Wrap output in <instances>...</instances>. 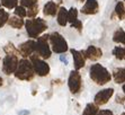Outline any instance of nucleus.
<instances>
[{"instance_id":"obj_10","label":"nucleus","mask_w":125,"mask_h":115,"mask_svg":"<svg viewBox=\"0 0 125 115\" xmlns=\"http://www.w3.org/2000/svg\"><path fill=\"white\" fill-rule=\"evenodd\" d=\"M35 47H36V42L33 40H28L24 43L19 44L18 46V51L21 53V55L23 57V59L31 57L32 54H34L35 52Z\"/></svg>"},{"instance_id":"obj_15","label":"nucleus","mask_w":125,"mask_h":115,"mask_svg":"<svg viewBox=\"0 0 125 115\" xmlns=\"http://www.w3.org/2000/svg\"><path fill=\"white\" fill-rule=\"evenodd\" d=\"M113 78L116 83L125 82V67L123 68H116L113 71Z\"/></svg>"},{"instance_id":"obj_5","label":"nucleus","mask_w":125,"mask_h":115,"mask_svg":"<svg viewBox=\"0 0 125 115\" xmlns=\"http://www.w3.org/2000/svg\"><path fill=\"white\" fill-rule=\"evenodd\" d=\"M29 58H31L29 61H31V63H32L33 70H34L35 73L37 76H40V77H46L50 73L49 63H47L46 61H44L43 59H41L36 53L32 54Z\"/></svg>"},{"instance_id":"obj_11","label":"nucleus","mask_w":125,"mask_h":115,"mask_svg":"<svg viewBox=\"0 0 125 115\" xmlns=\"http://www.w3.org/2000/svg\"><path fill=\"white\" fill-rule=\"evenodd\" d=\"M71 54L73 57V64H74V70L79 71L80 69H82L86 64V57H84L82 51H77L74 49L70 50Z\"/></svg>"},{"instance_id":"obj_23","label":"nucleus","mask_w":125,"mask_h":115,"mask_svg":"<svg viewBox=\"0 0 125 115\" xmlns=\"http://www.w3.org/2000/svg\"><path fill=\"white\" fill-rule=\"evenodd\" d=\"M3 51L6 52V54H10V55H21V53H19V51H18L16 47H15L14 45H12V43H8L5 47H3Z\"/></svg>"},{"instance_id":"obj_38","label":"nucleus","mask_w":125,"mask_h":115,"mask_svg":"<svg viewBox=\"0 0 125 115\" xmlns=\"http://www.w3.org/2000/svg\"><path fill=\"white\" fill-rule=\"evenodd\" d=\"M0 5H1V3H0Z\"/></svg>"},{"instance_id":"obj_39","label":"nucleus","mask_w":125,"mask_h":115,"mask_svg":"<svg viewBox=\"0 0 125 115\" xmlns=\"http://www.w3.org/2000/svg\"><path fill=\"white\" fill-rule=\"evenodd\" d=\"M124 1H125V0H124Z\"/></svg>"},{"instance_id":"obj_1","label":"nucleus","mask_w":125,"mask_h":115,"mask_svg":"<svg viewBox=\"0 0 125 115\" xmlns=\"http://www.w3.org/2000/svg\"><path fill=\"white\" fill-rule=\"evenodd\" d=\"M89 75H90L91 80L99 86H104L112 80V75L109 73V71L99 63L93 64L90 67Z\"/></svg>"},{"instance_id":"obj_12","label":"nucleus","mask_w":125,"mask_h":115,"mask_svg":"<svg viewBox=\"0 0 125 115\" xmlns=\"http://www.w3.org/2000/svg\"><path fill=\"white\" fill-rule=\"evenodd\" d=\"M82 52H83L86 59H89V60H91V61L99 60L103 55L102 50L99 49V47H97V46H94V45L88 46L87 50H84V51H82Z\"/></svg>"},{"instance_id":"obj_25","label":"nucleus","mask_w":125,"mask_h":115,"mask_svg":"<svg viewBox=\"0 0 125 115\" xmlns=\"http://www.w3.org/2000/svg\"><path fill=\"white\" fill-rule=\"evenodd\" d=\"M15 16H17V17L19 18H24L27 16V10L25 7L23 6H17L16 8H15Z\"/></svg>"},{"instance_id":"obj_29","label":"nucleus","mask_w":125,"mask_h":115,"mask_svg":"<svg viewBox=\"0 0 125 115\" xmlns=\"http://www.w3.org/2000/svg\"><path fill=\"white\" fill-rule=\"evenodd\" d=\"M71 27H72V28H76L79 33L82 32V23L80 20H76L74 23H72L71 24Z\"/></svg>"},{"instance_id":"obj_31","label":"nucleus","mask_w":125,"mask_h":115,"mask_svg":"<svg viewBox=\"0 0 125 115\" xmlns=\"http://www.w3.org/2000/svg\"><path fill=\"white\" fill-rule=\"evenodd\" d=\"M116 103H118V104H124V103H125V96L117 95V96H116Z\"/></svg>"},{"instance_id":"obj_28","label":"nucleus","mask_w":125,"mask_h":115,"mask_svg":"<svg viewBox=\"0 0 125 115\" xmlns=\"http://www.w3.org/2000/svg\"><path fill=\"white\" fill-rule=\"evenodd\" d=\"M21 6L25 7V8H31V7L37 5V0H21Z\"/></svg>"},{"instance_id":"obj_4","label":"nucleus","mask_w":125,"mask_h":115,"mask_svg":"<svg viewBox=\"0 0 125 115\" xmlns=\"http://www.w3.org/2000/svg\"><path fill=\"white\" fill-rule=\"evenodd\" d=\"M49 42L51 47H52V51L58 53V54L64 53V52H67L69 50L65 38L58 32H53L51 34H49Z\"/></svg>"},{"instance_id":"obj_33","label":"nucleus","mask_w":125,"mask_h":115,"mask_svg":"<svg viewBox=\"0 0 125 115\" xmlns=\"http://www.w3.org/2000/svg\"><path fill=\"white\" fill-rule=\"evenodd\" d=\"M18 115H29V111H19Z\"/></svg>"},{"instance_id":"obj_22","label":"nucleus","mask_w":125,"mask_h":115,"mask_svg":"<svg viewBox=\"0 0 125 115\" xmlns=\"http://www.w3.org/2000/svg\"><path fill=\"white\" fill-rule=\"evenodd\" d=\"M76 20H78V10L74 7H72L71 9L68 10V22L70 24H72Z\"/></svg>"},{"instance_id":"obj_14","label":"nucleus","mask_w":125,"mask_h":115,"mask_svg":"<svg viewBox=\"0 0 125 115\" xmlns=\"http://www.w3.org/2000/svg\"><path fill=\"white\" fill-rule=\"evenodd\" d=\"M59 10V5L54 1H49L43 7V14L45 16H55Z\"/></svg>"},{"instance_id":"obj_24","label":"nucleus","mask_w":125,"mask_h":115,"mask_svg":"<svg viewBox=\"0 0 125 115\" xmlns=\"http://www.w3.org/2000/svg\"><path fill=\"white\" fill-rule=\"evenodd\" d=\"M18 0H0V3L8 9H15L18 6Z\"/></svg>"},{"instance_id":"obj_16","label":"nucleus","mask_w":125,"mask_h":115,"mask_svg":"<svg viewBox=\"0 0 125 115\" xmlns=\"http://www.w3.org/2000/svg\"><path fill=\"white\" fill-rule=\"evenodd\" d=\"M58 24L60 26H67L68 24V10L64 7H60L58 10Z\"/></svg>"},{"instance_id":"obj_13","label":"nucleus","mask_w":125,"mask_h":115,"mask_svg":"<svg viewBox=\"0 0 125 115\" xmlns=\"http://www.w3.org/2000/svg\"><path fill=\"white\" fill-rule=\"evenodd\" d=\"M98 9L99 5L96 0H87L81 8V12L84 15H95L98 12Z\"/></svg>"},{"instance_id":"obj_19","label":"nucleus","mask_w":125,"mask_h":115,"mask_svg":"<svg viewBox=\"0 0 125 115\" xmlns=\"http://www.w3.org/2000/svg\"><path fill=\"white\" fill-rule=\"evenodd\" d=\"M113 41L115 43H121L125 45V32L123 28H118L113 35Z\"/></svg>"},{"instance_id":"obj_2","label":"nucleus","mask_w":125,"mask_h":115,"mask_svg":"<svg viewBox=\"0 0 125 115\" xmlns=\"http://www.w3.org/2000/svg\"><path fill=\"white\" fill-rule=\"evenodd\" d=\"M25 27H26V32L31 38H37L43 32L47 29L46 22L42 18H32L25 22Z\"/></svg>"},{"instance_id":"obj_30","label":"nucleus","mask_w":125,"mask_h":115,"mask_svg":"<svg viewBox=\"0 0 125 115\" xmlns=\"http://www.w3.org/2000/svg\"><path fill=\"white\" fill-rule=\"evenodd\" d=\"M97 115H114L111 109H100Z\"/></svg>"},{"instance_id":"obj_8","label":"nucleus","mask_w":125,"mask_h":115,"mask_svg":"<svg viewBox=\"0 0 125 115\" xmlns=\"http://www.w3.org/2000/svg\"><path fill=\"white\" fill-rule=\"evenodd\" d=\"M18 58L16 55H10L7 54L2 61V71L3 73H6L7 76H10L15 73V71L17 70L18 67Z\"/></svg>"},{"instance_id":"obj_6","label":"nucleus","mask_w":125,"mask_h":115,"mask_svg":"<svg viewBox=\"0 0 125 115\" xmlns=\"http://www.w3.org/2000/svg\"><path fill=\"white\" fill-rule=\"evenodd\" d=\"M35 52L38 57L46 60L51 58V47H50V43H49V35H43L41 37H38L37 42H36V47H35Z\"/></svg>"},{"instance_id":"obj_36","label":"nucleus","mask_w":125,"mask_h":115,"mask_svg":"<svg viewBox=\"0 0 125 115\" xmlns=\"http://www.w3.org/2000/svg\"><path fill=\"white\" fill-rule=\"evenodd\" d=\"M78 1H80V2H83V1H86V0H78Z\"/></svg>"},{"instance_id":"obj_17","label":"nucleus","mask_w":125,"mask_h":115,"mask_svg":"<svg viewBox=\"0 0 125 115\" xmlns=\"http://www.w3.org/2000/svg\"><path fill=\"white\" fill-rule=\"evenodd\" d=\"M99 112V108L95 103H89L86 105L83 112H82V115H97Z\"/></svg>"},{"instance_id":"obj_27","label":"nucleus","mask_w":125,"mask_h":115,"mask_svg":"<svg viewBox=\"0 0 125 115\" xmlns=\"http://www.w3.org/2000/svg\"><path fill=\"white\" fill-rule=\"evenodd\" d=\"M37 14H38V6L37 5L31 7V8H28V10H27V17H29L31 19L36 17V15Z\"/></svg>"},{"instance_id":"obj_7","label":"nucleus","mask_w":125,"mask_h":115,"mask_svg":"<svg viewBox=\"0 0 125 115\" xmlns=\"http://www.w3.org/2000/svg\"><path fill=\"white\" fill-rule=\"evenodd\" d=\"M68 86L71 94H78L82 88V79L81 76L77 70H72L69 75L68 79Z\"/></svg>"},{"instance_id":"obj_32","label":"nucleus","mask_w":125,"mask_h":115,"mask_svg":"<svg viewBox=\"0 0 125 115\" xmlns=\"http://www.w3.org/2000/svg\"><path fill=\"white\" fill-rule=\"evenodd\" d=\"M60 61H62L64 64H68V61H67V59H65L64 55H60Z\"/></svg>"},{"instance_id":"obj_21","label":"nucleus","mask_w":125,"mask_h":115,"mask_svg":"<svg viewBox=\"0 0 125 115\" xmlns=\"http://www.w3.org/2000/svg\"><path fill=\"white\" fill-rule=\"evenodd\" d=\"M112 53L117 60H125V46H115Z\"/></svg>"},{"instance_id":"obj_37","label":"nucleus","mask_w":125,"mask_h":115,"mask_svg":"<svg viewBox=\"0 0 125 115\" xmlns=\"http://www.w3.org/2000/svg\"><path fill=\"white\" fill-rule=\"evenodd\" d=\"M122 115H125V112H124V113H122Z\"/></svg>"},{"instance_id":"obj_26","label":"nucleus","mask_w":125,"mask_h":115,"mask_svg":"<svg viewBox=\"0 0 125 115\" xmlns=\"http://www.w3.org/2000/svg\"><path fill=\"white\" fill-rule=\"evenodd\" d=\"M8 19H9L8 12H7L5 9H1V8H0V27L5 26V24L8 22Z\"/></svg>"},{"instance_id":"obj_34","label":"nucleus","mask_w":125,"mask_h":115,"mask_svg":"<svg viewBox=\"0 0 125 115\" xmlns=\"http://www.w3.org/2000/svg\"><path fill=\"white\" fill-rule=\"evenodd\" d=\"M2 83H3V80H2V78L0 77V87L2 86Z\"/></svg>"},{"instance_id":"obj_18","label":"nucleus","mask_w":125,"mask_h":115,"mask_svg":"<svg viewBox=\"0 0 125 115\" xmlns=\"http://www.w3.org/2000/svg\"><path fill=\"white\" fill-rule=\"evenodd\" d=\"M7 23L11 26L12 28H16V29H21V27L24 26V20L21 19V18L17 17V16L9 17V19H8V22H7Z\"/></svg>"},{"instance_id":"obj_3","label":"nucleus","mask_w":125,"mask_h":115,"mask_svg":"<svg viewBox=\"0 0 125 115\" xmlns=\"http://www.w3.org/2000/svg\"><path fill=\"white\" fill-rule=\"evenodd\" d=\"M15 77L21 81H32L34 79L35 72L33 66L28 59H21L18 62L17 70L15 71Z\"/></svg>"},{"instance_id":"obj_35","label":"nucleus","mask_w":125,"mask_h":115,"mask_svg":"<svg viewBox=\"0 0 125 115\" xmlns=\"http://www.w3.org/2000/svg\"><path fill=\"white\" fill-rule=\"evenodd\" d=\"M122 89H123V92H124V94H125V83L123 85V87H122Z\"/></svg>"},{"instance_id":"obj_20","label":"nucleus","mask_w":125,"mask_h":115,"mask_svg":"<svg viewBox=\"0 0 125 115\" xmlns=\"http://www.w3.org/2000/svg\"><path fill=\"white\" fill-rule=\"evenodd\" d=\"M115 15L118 17V19L121 20L125 19V6L122 1L116 3V6H115Z\"/></svg>"},{"instance_id":"obj_9","label":"nucleus","mask_w":125,"mask_h":115,"mask_svg":"<svg viewBox=\"0 0 125 115\" xmlns=\"http://www.w3.org/2000/svg\"><path fill=\"white\" fill-rule=\"evenodd\" d=\"M113 95H114L113 88H105V89L99 90L96 95H95L94 102H95V104H96L97 106H102V105L107 104L108 101L111 99V97Z\"/></svg>"}]
</instances>
